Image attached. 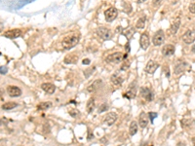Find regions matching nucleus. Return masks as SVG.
Returning a JSON list of instances; mask_svg holds the SVG:
<instances>
[{
    "label": "nucleus",
    "mask_w": 195,
    "mask_h": 146,
    "mask_svg": "<svg viewBox=\"0 0 195 146\" xmlns=\"http://www.w3.org/2000/svg\"><path fill=\"white\" fill-rule=\"evenodd\" d=\"M78 42H79V37L77 35H75V34H71V35H68L62 41V46L64 49L68 50L77 45Z\"/></svg>",
    "instance_id": "obj_1"
},
{
    "label": "nucleus",
    "mask_w": 195,
    "mask_h": 146,
    "mask_svg": "<svg viewBox=\"0 0 195 146\" xmlns=\"http://www.w3.org/2000/svg\"><path fill=\"white\" fill-rule=\"evenodd\" d=\"M124 60V55L120 52L110 54L105 57V61L108 63H119Z\"/></svg>",
    "instance_id": "obj_2"
},
{
    "label": "nucleus",
    "mask_w": 195,
    "mask_h": 146,
    "mask_svg": "<svg viewBox=\"0 0 195 146\" xmlns=\"http://www.w3.org/2000/svg\"><path fill=\"white\" fill-rule=\"evenodd\" d=\"M118 16V11L116 8L114 7H110L105 12V19L108 22H113Z\"/></svg>",
    "instance_id": "obj_3"
},
{
    "label": "nucleus",
    "mask_w": 195,
    "mask_h": 146,
    "mask_svg": "<svg viewBox=\"0 0 195 146\" xmlns=\"http://www.w3.org/2000/svg\"><path fill=\"white\" fill-rule=\"evenodd\" d=\"M164 41H165V34H164L163 30L160 29L154 34L153 38H152V43L154 46H160L164 43Z\"/></svg>",
    "instance_id": "obj_4"
},
{
    "label": "nucleus",
    "mask_w": 195,
    "mask_h": 146,
    "mask_svg": "<svg viewBox=\"0 0 195 146\" xmlns=\"http://www.w3.org/2000/svg\"><path fill=\"white\" fill-rule=\"evenodd\" d=\"M97 35L99 37H101L102 39H104V40H108V39L111 38L112 33L108 28H102H102H99L97 29Z\"/></svg>",
    "instance_id": "obj_5"
},
{
    "label": "nucleus",
    "mask_w": 195,
    "mask_h": 146,
    "mask_svg": "<svg viewBox=\"0 0 195 146\" xmlns=\"http://www.w3.org/2000/svg\"><path fill=\"white\" fill-rule=\"evenodd\" d=\"M140 97L144 98L146 101H151L152 99L154 98V95L153 93L151 92L150 89H148V88H140Z\"/></svg>",
    "instance_id": "obj_6"
},
{
    "label": "nucleus",
    "mask_w": 195,
    "mask_h": 146,
    "mask_svg": "<svg viewBox=\"0 0 195 146\" xmlns=\"http://www.w3.org/2000/svg\"><path fill=\"white\" fill-rule=\"evenodd\" d=\"M182 40L185 44H192L195 41V30L194 29L187 30V31L183 34Z\"/></svg>",
    "instance_id": "obj_7"
},
{
    "label": "nucleus",
    "mask_w": 195,
    "mask_h": 146,
    "mask_svg": "<svg viewBox=\"0 0 195 146\" xmlns=\"http://www.w3.org/2000/svg\"><path fill=\"white\" fill-rule=\"evenodd\" d=\"M136 92H137V83L136 82H133L129 85L128 87V91L127 93L124 94V97L126 98H129V99H133L135 98L136 97Z\"/></svg>",
    "instance_id": "obj_8"
},
{
    "label": "nucleus",
    "mask_w": 195,
    "mask_h": 146,
    "mask_svg": "<svg viewBox=\"0 0 195 146\" xmlns=\"http://www.w3.org/2000/svg\"><path fill=\"white\" fill-rule=\"evenodd\" d=\"M140 47L143 50H146L148 47H149L150 40H149V36H148L147 32H144V33L140 34Z\"/></svg>",
    "instance_id": "obj_9"
},
{
    "label": "nucleus",
    "mask_w": 195,
    "mask_h": 146,
    "mask_svg": "<svg viewBox=\"0 0 195 146\" xmlns=\"http://www.w3.org/2000/svg\"><path fill=\"white\" fill-rule=\"evenodd\" d=\"M159 67V64L156 63L154 60H149L148 63L145 65L144 71L148 73V74H153V73L156 71V69Z\"/></svg>",
    "instance_id": "obj_10"
},
{
    "label": "nucleus",
    "mask_w": 195,
    "mask_h": 146,
    "mask_svg": "<svg viewBox=\"0 0 195 146\" xmlns=\"http://www.w3.org/2000/svg\"><path fill=\"white\" fill-rule=\"evenodd\" d=\"M7 93L11 98H18L22 95V90L17 86H9L7 88Z\"/></svg>",
    "instance_id": "obj_11"
},
{
    "label": "nucleus",
    "mask_w": 195,
    "mask_h": 146,
    "mask_svg": "<svg viewBox=\"0 0 195 146\" xmlns=\"http://www.w3.org/2000/svg\"><path fill=\"white\" fill-rule=\"evenodd\" d=\"M116 120H117V114L115 112H109L105 117L104 123L108 126H112L116 122Z\"/></svg>",
    "instance_id": "obj_12"
},
{
    "label": "nucleus",
    "mask_w": 195,
    "mask_h": 146,
    "mask_svg": "<svg viewBox=\"0 0 195 146\" xmlns=\"http://www.w3.org/2000/svg\"><path fill=\"white\" fill-rule=\"evenodd\" d=\"M148 120H149L148 114H146L145 112H140V116H139V125L140 128L144 129L145 127L148 125Z\"/></svg>",
    "instance_id": "obj_13"
},
{
    "label": "nucleus",
    "mask_w": 195,
    "mask_h": 146,
    "mask_svg": "<svg viewBox=\"0 0 195 146\" xmlns=\"http://www.w3.org/2000/svg\"><path fill=\"white\" fill-rule=\"evenodd\" d=\"M175 50H176V48H175L174 45L167 44L162 48V55L165 56V57L172 56V55H174V54H175Z\"/></svg>",
    "instance_id": "obj_14"
},
{
    "label": "nucleus",
    "mask_w": 195,
    "mask_h": 146,
    "mask_svg": "<svg viewBox=\"0 0 195 146\" xmlns=\"http://www.w3.org/2000/svg\"><path fill=\"white\" fill-rule=\"evenodd\" d=\"M21 35H22V30L20 29H11L4 33V36L7 38H10V39H15V38L20 37Z\"/></svg>",
    "instance_id": "obj_15"
},
{
    "label": "nucleus",
    "mask_w": 195,
    "mask_h": 146,
    "mask_svg": "<svg viewBox=\"0 0 195 146\" xmlns=\"http://www.w3.org/2000/svg\"><path fill=\"white\" fill-rule=\"evenodd\" d=\"M41 89L43 90L45 93H47L49 95H52V94L55 93L56 86L52 83H43L41 85Z\"/></svg>",
    "instance_id": "obj_16"
},
{
    "label": "nucleus",
    "mask_w": 195,
    "mask_h": 146,
    "mask_svg": "<svg viewBox=\"0 0 195 146\" xmlns=\"http://www.w3.org/2000/svg\"><path fill=\"white\" fill-rule=\"evenodd\" d=\"M102 85V80H95V81L90 84L89 86L87 87V92H89V93H94L97 90L100 89V87Z\"/></svg>",
    "instance_id": "obj_17"
},
{
    "label": "nucleus",
    "mask_w": 195,
    "mask_h": 146,
    "mask_svg": "<svg viewBox=\"0 0 195 146\" xmlns=\"http://www.w3.org/2000/svg\"><path fill=\"white\" fill-rule=\"evenodd\" d=\"M187 67V63H182V61H179V63L175 65V74L176 75H179L185 71V69Z\"/></svg>",
    "instance_id": "obj_18"
},
{
    "label": "nucleus",
    "mask_w": 195,
    "mask_h": 146,
    "mask_svg": "<svg viewBox=\"0 0 195 146\" xmlns=\"http://www.w3.org/2000/svg\"><path fill=\"white\" fill-rule=\"evenodd\" d=\"M110 80H111V83L115 86H119L124 82V79L122 78L121 76H119V74H117V73L113 74L111 76V78H110Z\"/></svg>",
    "instance_id": "obj_19"
},
{
    "label": "nucleus",
    "mask_w": 195,
    "mask_h": 146,
    "mask_svg": "<svg viewBox=\"0 0 195 146\" xmlns=\"http://www.w3.org/2000/svg\"><path fill=\"white\" fill-rule=\"evenodd\" d=\"M78 60V57L74 55V54H70V55H68L66 57V59H64V63L66 64H71V63H76Z\"/></svg>",
    "instance_id": "obj_20"
},
{
    "label": "nucleus",
    "mask_w": 195,
    "mask_h": 146,
    "mask_svg": "<svg viewBox=\"0 0 195 146\" xmlns=\"http://www.w3.org/2000/svg\"><path fill=\"white\" fill-rule=\"evenodd\" d=\"M137 129H139V125L136 121H133L131 124H130L129 127V133H130V136H134L135 134L137 133Z\"/></svg>",
    "instance_id": "obj_21"
},
{
    "label": "nucleus",
    "mask_w": 195,
    "mask_h": 146,
    "mask_svg": "<svg viewBox=\"0 0 195 146\" xmlns=\"http://www.w3.org/2000/svg\"><path fill=\"white\" fill-rule=\"evenodd\" d=\"M95 108H96V101H95L94 98H91L87 102L86 109L88 111V113H91L95 110Z\"/></svg>",
    "instance_id": "obj_22"
},
{
    "label": "nucleus",
    "mask_w": 195,
    "mask_h": 146,
    "mask_svg": "<svg viewBox=\"0 0 195 146\" xmlns=\"http://www.w3.org/2000/svg\"><path fill=\"white\" fill-rule=\"evenodd\" d=\"M179 25H181V19L177 18V20L174 22V24L172 25V26H171V32L173 33V34L177 33L178 30H179Z\"/></svg>",
    "instance_id": "obj_23"
},
{
    "label": "nucleus",
    "mask_w": 195,
    "mask_h": 146,
    "mask_svg": "<svg viewBox=\"0 0 195 146\" xmlns=\"http://www.w3.org/2000/svg\"><path fill=\"white\" fill-rule=\"evenodd\" d=\"M19 104L17 102H6L2 105V109L4 110H12L14 108H16Z\"/></svg>",
    "instance_id": "obj_24"
},
{
    "label": "nucleus",
    "mask_w": 195,
    "mask_h": 146,
    "mask_svg": "<svg viewBox=\"0 0 195 146\" xmlns=\"http://www.w3.org/2000/svg\"><path fill=\"white\" fill-rule=\"evenodd\" d=\"M145 22H146V17H141L140 20L137 22L136 28L137 29H143L145 26Z\"/></svg>",
    "instance_id": "obj_25"
},
{
    "label": "nucleus",
    "mask_w": 195,
    "mask_h": 146,
    "mask_svg": "<svg viewBox=\"0 0 195 146\" xmlns=\"http://www.w3.org/2000/svg\"><path fill=\"white\" fill-rule=\"evenodd\" d=\"M51 106H52V102H50V101L41 102V103H39V104H38L37 109H39V110H47V109L50 108Z\"/></svg>",
    "instance_id": "obj_26"
},
{
    "label": "nucleus",
    "mask_w": 195,
    "mask_h": 146,
    "mask_svg": "<svg viewBox=\"0 0 195 146\" xmlns=\"http://www.w3.org/2000/svg\"><path fill=\"white\" fill-rule=\"evenodd\" d=\"M109 108V106L108 103H102V104H101V106L99 107V109H98V113H102V112H105V111H108Z\"/></svg>",
    "instance_id": "obj_27"
},
{
    "label": "nucleus",
    "mask_w": 195,
    "mask_h": 146,
    "mask_svg": "<svg viewBox=\"0 0 195 146\" xmlns=\"http://www.w3.org/2000/svg\"><path fill=\"white\" fill-rule=\"evenodd\" d=\"M69 114H70L71 117L76 118L79 115V111L76 110V109H71V110H69Z\"/></svg>",
    "instance_id": "obj_28"
},
{
    "label": "nucleus",
    "mask_w": 195,
    "mask_h": 146,
    "mask_svg": "<svg viewBox=\"0 0 195 146\" xmlns=\"http://www.w3.org/2000/svg\"><path fill=\"white\" fill-rule=\"evenodd\" d=\"M158 115H157V113H155V112H149V114H148V118H149V120L152 122L154 120V119L157 117Z\"/></svg>",
    "instance_id": "obj_29"
},
{
    "label": "nucleus",
    "mask_w": 195,
    "mask_h": 146,
    "mask_svg": "<svg viewBox=\"0 0 195 146\" xmlns=\"http://www.w3.org/2000/svg\"><path fill=\"white\" fill-rule=\"evenodd\" d=\"M134 32H135V30L134 29H128V31L127 32H125V35H126V37L127 38H131L132 37V35L134 34Z\"/></svg>",
    "instance_id": "obj_30"
},
{
    "label": "nucleus",
    "mask_w": 195,
    "mask_h": 146,
    "mask_svg": "<svg viewBox=\"0 0 195 146\" xmlns=\"http://www.w3.org/2000/svg\"><path fill=\"white\" fill-rule=\"evenodd\" d=\"M189 12L191 14L195 15V2L194 3H191V4L189 5Z\"/></svg>",
    "instance_id": "obj_31"
},
{
    "label": "nucleus",
    "mask_w": 195,
    "mask_h": 146,
    "mask_svg": "<svg viewBox=\"0 0 195 146\" xmlns=\"http://www.w3.org/2000/svg\"><path fill=\"white\" fill-rule=\"evenodd\" d=\"M162 1L163 0H153V1H152V5L154 7H158L162 3Z\"/></svg>",
    "instance_id": "obj_32"
},
{
    "label": "nucleus",
    "mask_w": 195,
    "mask_h": 146,
    "mask_svg": "<svg viewBox=\"0 0 195 146\" xmlns=\"http://www.w3.org/2000/svg\"><path fill=\"white\" fill-rule=\"evenodd\" d=\"M129 66L130 65L128 63H125V64H123V66H121V70H126V69L129 68Z\"/></svg>",
    "instance_id": "obj_33"
},
{
    "label": "nucleus",
    "mask_w": 195,
    "mask_h": 146,
    "mask_svg": "<svg viewBox=\"0 0 195 146\" xmlns=\"http://www.w3.org/2000/svg\"><path fill=\"white\" fill-rule=\"evenodd\" d=\"M8 121L6 120V119H0V125H6Z\"/></svg>",
    "instance_id": "obj_34"
},
{
    "label": "nucleus",
    "mask_w": 195,
    "mask_h": 146,
    "mask_svg": "<svg viewBox=\"0 0 195 146\" xmlns=\"http://www.w3.org/2000/svg\"><path fill=\"white\" fill-rule=\"evenodd\" d=\"M0 72H1V74H5V73L7 72V69L4 67H1L0 68Z\"/></svg>",
    "instance_id": "obj_35"
},
{
    "label": "nucleus",
    "mask_w": 195,
    "mask_h": 146,
    "mask_svg": "<svg viewBox=\"0 0 195 146\" xmlns=\"http://www.w3.org/2000/svg\"><path fill=\"white\" fill-rule=\"evenodd\" d=\"M83 64H90V60H88V59H86V60H83Z\"/></svg>",
    "instance_id": "obj_36"
},
{
    "label": "nucleus",
    "mask_w": 195,
    "mask_h": 146,
    "mask_svg": "<svg viewBox=\"0 0 195 146\" xmlns=\"http://www.w3.org/2000/svg\"><path fill=\"white\" fill-rule=\"evenodd\" d=\"M140 146H153V145H152V144H150V145H149V144L147 143V142H143V143H141Z\"/></svg>",
    "instance_id": "obj_37"
},
{
    "label": "nucleus",
    "mask_w": 195,
    "mask_h": 146,
    "mask_svg": "<svg viewBox=\"0 0 195 146\" xmlns=\"http://www.w3.org/2000/svg\"><path fill=\"white\" fill-rule=\"evenodd\" d=\"M144 1H146V0H137V3H140H140H143Z\"/></svg>",
    "instance_id": "obj_38"
},
{
    "label": "nucleus",
    "mask_w": 195,
    "mask_h": 146,
    "mask_svg": "<svg viewBox=\"0 0 195 146\" xmlns=\"http://www.w3.org/2000/svg\"><path fill=\"white\" fill-rule=\"evenodd\" d=\"M191 51H192V53L195 54V45H193V47H192V49H191Z\"/></svg>",
    "instance_id": "obj_39"
},
{
    "label": "nucleus",
    "mask_w": 195,
    "mask_h": 146,
    "mask_svg": "<svg viewBox=\"0 0 195 146\" xmlns=\"http://www.w3.org/2000/svg\"><path fill=\"white\" fill-rule=\"evenodd\" d=\"M193 145L195 146V138H194V139H193Z\"/></svg>",
    "instance_id": "obj_40"
},
{
    "label": "nucleus",
    "mask_w": 195,
    "mask_h": 146,
    "mask_svg": "<svg viewBox=\"0 0 195 146\" xmlns=\"http://www.w3.org/2000/svg\"><path fill=\"white\" fill-rule=\"evenodd\" d=\"M1 95H2V92L0 91V97H1Z\"/></svg>",
    "instance_id": "obj_41"
}]
</instances>
